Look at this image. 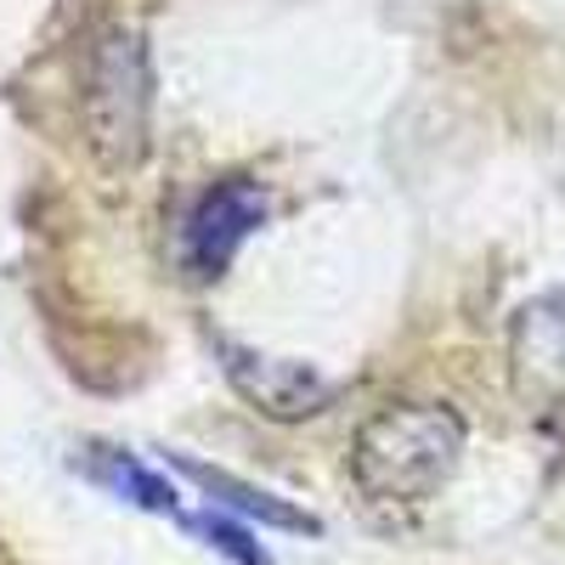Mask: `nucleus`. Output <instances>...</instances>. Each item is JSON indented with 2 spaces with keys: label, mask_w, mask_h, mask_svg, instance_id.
Returning a JSON list of instances; mask_svg holds the SVG:
<instances>
[{
  "label": "nucleus",
  "mask_w": 565,
  "mask_h": 565,
  "mask_svg": "<svg viewBox=\"0 0 565 565\" xmlns=\"http://www.w3.org/2000/svg\"><path fill=\"white\" fill-rule=\"evenodd\" d=\"M463 452V418L436 402L380 407L351 441V481L373 503H424L447 487Z\"/></svg>",
  "instance_id": "obj_1"
},
{
  "label": "nucleus",
  "mask_w": 565,
  "mask_h": 565,
  "mask_svg": "<svg viewBox=\"0 0 565 565\" xmlns=\"http://www.w3.org/2000/svg\"><path fill=\"white\" fill-rule=\"evenodd\" d=\"M85 141L90 159L108 175H125L148 159V130H153V63L148 40L136 29H108L85 57Z\"/></svg>",
  "instance_id": "obj_2"
},
{
  "label": "nucleus",
  "mask_w": 565,
  "mask_h": 565,
  "mask_svg": "<svg viewBox=\"0 0 565 565\" xmlns=\"http://www.w3.org/2000/svg\"><path fill=\"white\" fill-rule=\"evenodd\" d=\"M266 193L255 181L232 175V181H215L210 193L193 204V215H186L181 226V255H186V271L193 277H221L232 266V255H238L255 226H266Z\"/></svg>",
  "instance_id": "obj_3"
},
{
  "label": "nucleus",
  "mask_w": 565,
  "mask_h": 565,
  "mask_svg": "<svg viewBox=\"0 0 565 565\" xmlns=\"http://www.w3.org/2000/svg\"><path fill=\"white\" fill-rule=\"evenodd\" d=\"M221 367L232 391H238L255 413L266 418H311L334 402V380H322L317 367L306 362H289V356H260V351H244V345H226L221 340Z\"/></svg>",
  "instance_id": "obj_4"
},
{
  "label": "nucleus",
  "mask_w": 565,
  "mask_h": 565,
  "mask_svg": "<svg viewBox=\"0 0 565 565\" xmlns=\"http://www.w3.org/2000/svg\"><path fill=\"white\" fill-rule=\"evenodd\" d=\"M514 391L526 402H559L565 396V289L532 300L514 317Z\"/></svg>",
  "instance_id": "obj_5"
},
{
  "label": "nucleus",
  "mask_w": 565,
  "mask_h": 565,
  "mask_svg": "<svg viewBox=\"0 0 565 565\" xmlns=\"http://www.w3.org/2000/svg\"><path fill=\"white\" fill-rule=\"evenodd\" d=\"M170 469H175V476H186L199 492H210L215 509H232V514H244V521H260L271 532H306V537L322 532V521H317L311 509H295L289 498H277V492H266L255 481H238L232 469H215V463L186 458V452H170Z\"/></svg>",
  "instance_id": "obj_6"
},
{
  "label": "nucleus",
  "mask_w": 565,
  "mask_h": 565,
  "mask_svg": "<svg viewBox=\"0 0 565 565\" xmlns=\"http://www.w3.org/2000/svg\"><path fill=\"white\" fill-rule=\"evenodd\" d=\"M90 481H103L114 498L136 503V509H148V514H175V487L159 476V469H148L141 458L130 452H114V447H97L90 452Z\"/></svg>",
  "instance_id": "obj_7"
},
{
  "label": "nucleus",
  "mask_w": 565,
  "mask_h": 565,
  "mask_svg": "<svg viewBox=\"0 0 565 565\" xmlns=\"http://www.w3.org/2000/svg\"><path fill=\"white\" fill-rule=\"evenodd\" d=\"M193 532L215 548V554H226L232 565H271V554L238 526V521H226V514L221 509H210V514H199V521H193Z\"/></svg>",
  "instance_id": "obj_8"
}]
</instances>
